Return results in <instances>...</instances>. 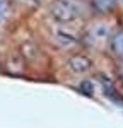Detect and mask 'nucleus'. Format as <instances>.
<instances>
[{
	"mask_svg": "<svg viewBox=\"0 0 123 128\" xmlns=\"http://www.w3.org/2000/svg\"><path fill=\"white\" fill-rule=\"evenodd\" d=\"M50 14L60 24L75 22L82 14V5L77 0H55L50 7Z\"/></svg>",
	"mask_w": 123,
	"mask_h": 128,
	"instance_id": "obj_1",
	"label": "nucleus"
},
{
	"mask_svg": "<svg viewBox=\"0 0 123 128\" xmlns=\"http://www.w3.org/2000/svg\"><path fill=\"white\" fill-rule=\"evenodd\" d=\"M113 36V28L108 20H99V22H94L91 28L86 32V41L87 44H91L94 48H101L106 43H110Z\"/></svg>",
	"mask_w": 123,
	"mask_h": 128,
	"instance_id": "obj_2",
	"label": "nucleus"
},
{
	"mask_svg": "<svg viewBox=\"0 0 123 128\" xmlns=\"http://www.w3.org/2000/svg\"><path fill=\"white\" fill-rule=\"evenodd\" d=\"M53 40L60 44L62 48H70L80 40V32L74 26V22H65V24H56L53 29Z\"/></svg>",
	"mask_w": 123,
	"mask_h": 128,
	"instance_id": "obj_3",
	"label": "nucleus"
},
{
	"mask_svg": "<svg viewBox=\"0 0 123 128\" xmlns=\"http://www.w3.org/2000/svg\"><path fill=\"white\" fill-rule=\"evenodd\" d=\"M67 65H68L70 72L77 74V75L87 74L92 68V62L86 55H74V56H70V60L67 62Z\"/></svg>",
	"mask_w": 123,
	"mask_h": 128,
	"instance_id": "obj_4",
	"label": "nucleus"
},
{
	"mask_svg": "<svg viewBox=\"0 0 123 128\" xmlns=\"http://www.w3.org/2000/svg\"><path fill=\"white\" fill-rule=\"evenodd\" d=\"M108 44H110V50H111L113 55L123 62V29L113 32V36Z\"/></svg>",
	"mask_w": 123,
	"mask_h": 128,
	"instance_id": "obj_5",
	"label": "nucleus"
},
{
	"mask_svg": "<svg viewBox=\"0 0 123 128\" xmlns=\"http://www.w3.org/2000/svg\"><path fill=\"white\" fill-rule=\"evenodd\" d=\"M118 2L120 0H92L94 4V9L101 14H111L114 12V9L118 7Z\"/></svg>",
	"mask_w": 123,
	"mask_h": 128,
	"instance_id": "obj_6",
	"label": "nucleus"
},
{
	"mask_svg": "<svg viewBox=\"0 0 123 128\" xmlns=\"http://www.w3.org/2000/svg\"><path fill=\"white\" fill-rule=\"evenodd\" d=\"M10 16V5L7 0H0V26L9 19Z\"/></svg>",
	"mask_w": 123,
	"mask_h": 128,
	"instance_id": "obj_7",
	"label": "nucleus"
},
{
	"mask_svg": "<svg viewBox=\"0 0 123 128\" xmlns=\"http://www.w3.org/2000/svg\"><path fill=\"white\" fill-rule=\"evenodd\" d=\"M22 4H26V5H36V4H40V0H19Z\"/></svg>",
	"mask_w": 123,
	"mask_h": 128,
	"instance_id": "obj_8",
	"label": "nucleus"
},
{
	"mask_svg": "<svg viewBox=\"0 0 123 128\" xmlns=\"http://www.w3.org/2000/svg\"><path fill=\"white\" fill-rule=\"evenodd\" d=\"M120 79L123 80V62H122V65H120Z\"/></svg>",
	"mask_w": 123,
	"mask_h": 128,
	"instance_id": "obj_9",
	"label": "nucleus"
},
{
	"mask_svg": "<svg viewBox=\"0 0 123 128\" xmlns=\"http://www.w3.org/2000/svg\"><path fill=\"white\" fill-rule=\"evenodd\" d=\"M0 36H2V31H0Z\"/></svg>",
	"mask_w": 123,
	"mask_h": 128,
	"instance_id": "obj_10",
	"label": "nucleus"
},
{
	"mask_svg": "<svg viewBox=\"0 0 123 128\" xmlns=\"http://www.w3.org/2000/svg\"><path fill=\"white\" fill-rule=\"evenodd\" d=\"M120 2H122V4H123V0H120Z\"/></svg>",
	"mask_w": 123,
	"mask_h": 128,
	"instance_id": "obj_11",
	"label": "nucleus"
}]
</instances>
